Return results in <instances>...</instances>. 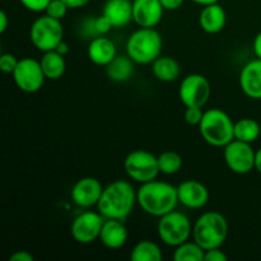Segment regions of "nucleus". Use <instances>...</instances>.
I'll list each match as a JSON object with an SVG mask.
<instances>
[{
	"instance_id": "25",
	"label": "nucleus",
	"mask_w": 261,
	"mask_h": 261,
	"mask_svg": "<svg viewBox=\"0 0 261 261\" xmlns=\"http://www.w3.org/2000/svg\"><path fill=\"white\" fill-rule=\"evenodd\" d=\"M260 133V124L251 117H244L234 122V139L252 144L259 139Z\"/></svg>"
},
{
	"instance_id": "17",
	"label": "nucleus",
	"mask_w": 261,
	"mask_h": 261,
	"mask_svg": "<svg viewBox=\"0 0 261 261\" xmlns=\"http://www.w3.org/2000/svg\"><path fill=\"white\" fill-rule=\"evenodd\" d=\"M87 55L94 65L106 68L117 56V48L111 38L106 36H97L89 41Z\"/></svg>"
},
{
	"instance_id": "19",
	"label": "nucleus",
	"mask_w": 261,
	"mask_h": 261,
	"mask_svg": "<svg viewBox=\"0 0 261 261\" xmlns=\"http://www.w3.org/2000/svg\"><path fill=\"white\" fill-rule=\"evenodd\" d=\"M227 23V13L219 3L205 5L199 13V25L201 30L209 35H217Z\"/></svg>"
},
{
	"instance_id": "4",
	"label": "nucleus",
	"mask_w": 261,
	"mask_h": 261,
	"mask_svg": "<svg viewBox=\"0 0 261 261\" xmlns=\"http://www.w3.org/2000/svg\"><path fill=\"white\" fill-rule=\"evenodd\" d=\"M228 222L219 212H204L193 227V239L204 250L222 247L228 237Z\"/></svg>"
},
{
	"instance_id": "26",
	"label": "nucleus",
	"mask_w": 261,
	"mask_h": 261,
	"mask_svg": "<svg viewBox=\"0 0 261 261\" xmlns=\"http://www.w3.org/2000/svg\"><path fill=\"white\" fill-rule=\"evenodd\" d=\"M205 250L196 241H186L175 247L172 259L175 261H204Z\"/></svg>"
},
{
	"instance_id": "21",
	"label": "nucleus",
	"mask_w": 261,
	"mask_h": 261,
	"mask_svg": "<svg viewBox=\"0 0 261 261\" xmlns=\"http://www.w3.org/2000/svg\"><path fill=\"white\" fill-rule=\"evenodd\" d=\"M152 73L155 78L163 83L177 81L181 74L180 64L172 56H162L152 63Z\"/></svg>"
},
{
	"instance_id": "2",
	"label": "nucleus",
	"mask_w": 261,
	"mask_h": 261,
	"mask_svg": "<svg viewBox=\"0 0 261 261\" xmlns=\"http://www.w3.org/2000/svg\"><path fill=\"white\" fill-rule=\"evenodd\" d=\"M138 205L143 212L152 217L165 216L175 211L178 203L177 186L160 180H152L149 182L140 184L137 190Z\"/></svg>"
},
{
	"instance_id": "31",
	"label": "nucleus",
	"mask_w": 261,
	"mask_h": 261,
	"mask_svg": "<svg viewBox=\"0 0 261 261\" xmlns=\"http://www.w3.org/2000/svg\"><path fill=\"white\" fill-rule=\"evenodd\" d=\"M51 0H19V3L25 9L33 13L45 12Z\"/></svg>"
},
{
	"instance_id": "14",
	"label": "nucleus",
	"mask_w": 261,
	"mask_h": 261,
	"mask_svg": "<svg viewBox=\"0 0 261 261\" xmlns=\"http://www.w3.org/2000/svg\"><path fill=\"white\" fill-rule=\"evenodd\" d=\"M165 13L161 0H133V22L138 27L154 28Z\"/></svg>"
},
{
	"instance_id": "20",
	"label": "nucleus",
	"mask_w": 261,
	"mask_h": 261,
	"mask_svg": "<svg viewBox=\"0 0 261 261\" xmlns=\"http://www.w3.org/2000/svg\"><path fill=\"white\" fill-rule=\"evenodd\" d=\"M102 14L109 18L114 28L126 27L133 22L132 0H106Z\"/></svg>"
},
{
	"instance_id": "24",
	"label": "nucleus",
	"mask_w": 261,
	"mask_h": 261,
	"mask_svg": "<svg viewBox=\"0 0 261 261\" xmlns=\"http://www.w3.org/2000/svg\"><path fill=\"white\" fill-rule=\"evenodd\" d=\"M163 252L155 242L150 240L139 241L130 252V260L133 261H161Z\"/></svg>"
},
{
	"instance_id": "18",
	"label": "nucleus",
	"mask_w": 261,
	"mask_h": 261,
	"mask_svg": "<svg viewBox=\"0 0 261 261\" xmlns=\"http://www.w3.org/2000/svg\"><path fill=\"white\" fill-rule=\"evenodd\" d=\"M127 239H129V232H127L124 221L105 219L98 239L105 247L110 250L121 249L127 242Z\"/></svg>"
},
{
	"instance_id": "9",
	"label": "nucleus",
	"mask_w": 261,
	"mask_h": 261,
	"mask_svg": "<svg viewBox=\"0 0 261 261\" xmlns=\"http://www.w3.org/2000/svg\"><path fill=\"white\" fill-rule=\"evenodd\" d=\"M212 94L208 78L203 74H189L178 87V98L185 107H204Z\"/></svg>"
},
{
	"instance_id": "39",
	"label": "nucleus",
	"mask_w": 261,
	"mask_h": 261,
	"mask_svg": "<svg viewBox=\"0 0 261 261\" xmlns=\"http://www.w3.org/2000/svg\"><path fill=\"white\" fill-rule=\"evenodd\" d=\"M8 24H9V18H8V14L2 10L0 12V33H4L7 31Z\"/></svg>"
},
{
	"instance_id": "36",
	"label": "nucleus",
	"mask_w": 261,
	"mask_h": 261,
	"mask_svg": "<svg viewBox=\"0 0 261 261\" xmlns=\"http://www.w3.org/2000/svg\"><path fill=\"white\" fill-rule=\"evenodd\" d=\"M165 10H177L184 5L185 0H161Z\"/></svg>"
},
{
	"instance_id": "29",
	"label": "nucleus",
	"mask_w": 261,
	"mask_h": 261,
	"mask_svg": "<svg viewBox=\"0 0 261 261\" xmlns=\"http://www.w3.org/2000/svg\"><path fill=\"white\" fill-rule=\"evenodd\" d=\"M18 59L13 54L4 53L0 55V70L5 74H13L18 65Z\"/></svg>"
},
{
	"instance_id": "12",
	"label": "nucleus",
	"mask_w": 261,
	"mask_h": 261,
	"mask_svg": "<svg viewBox=\"0 0 261 261\" xmlns=\"http://www.w3.org/2000/svg\"><path fill=\"white\" fill-rule=\"evenodd\" d=\"M105 218L98 211L82 212L73 219L70 226V233L74 241L81 245L93 244L99 239Z\"/></svg>"
},
{
	"instance_id": "28",
	"label": "nucleus",
	"mask_w": 261,
	"mask_h": 261,
	"mask_svg": "<svg viewBox=\"0 0 261 261\" xmlns=\"http://www.w3.org/2000/svg\"><path fill=\"white\" fill-rule=\"evenodd\" d=\"M69 7L65 4L64 0H51L48 3L47 8L45 10V14L55 18V19L61 20L66 14H68Z\"/></svg>"
},
{
	"instance_id": "32",
	"label": "nucleus",
	"mask_w": 261,
	"mask_h": 261,
	"mask_svg": "<svg viewBox=\"0 0 261 261\" xmlns=\"http://www.w3.org/2000/svg\"><path fill=\"white\" fill-rule=\"evenodd\" d=\"M94 27H96V31L97 33H98V36H106L107 33L114 28V25H112V23L110 22L109 18L105 17V15L102 14L99 15V17L94 18Z\"/></svg>"
},
{
	"instance_id": "1",
	"label": "nucleus",
	"mask_w": 261,
	"mask_h": 261,
	"mask_svg": "<svg viewBox=\"0 0 261 261\" xmlns=\"http://www.w3.org/2000/svg\"><path fill=\"white\" fill-rule=\"evenodd\" d=\"M138 204L137 190L127 180H115L105 186L97 211L105 219L126 221Z\"/></svg>"
},
{
	"instance_id": "16",
	"label": "nucleus",
	"mask_w": 261,
	"mask_h": 261,
	"mask_svg": "<svg viewBox=\"0 0 261 261\" xmlns=\"http://www.w3.org/2000/svg\"><path fill=\"white\" fill-rule=\"evenodd\" d=\"M239 84L245 96L251 99H261V59L255 58L242 66Z\"/></svg>"
},
{
	"instance_id": "42",
	"label": "nucleus",
	"mask_w": 261,
	"mask_h": 261,
	"mask_svg": "<svg viewBox=\"0 0 261 261\" xmlns=\"http://www.w3.org/2000/svg\"><path fill=\"white\" fill-rule=\"evenodd\" d=\"M190 2H193L194 4L200 5V7H205V5L214 4V3H219V0H190Z\"/></svg>"
},
{
	"instance_id": "34",
	"label": "nucleus",
	"mask_w": 261,
	"mask_h": 261,
	"mask_svg": "<svg viewBox=\"0 0 261 261\" xmlns=\"http://www.w3.org/2000/svg\"><path fill=\"white\" fill-rule=\"evenodd\" d=\"M228 257L222 251L221 247H216V249L206 250L205 256H204V261H227Z\"/></svg>"
},
{
	"instance_id": "37",
	"label": "nucleus",
	"mask_w": 261,
	"mask_h": 261,
	"mask_svg": "<svg viewBox=\"0 0 261 261\" xmlns=\"http://www.w3.org/2000/svg\"><path fill=\"white\" fill-rule=\"evenodd\" d=\"M69 9H81L91 3V0H64Z\"/></svg>"
},
{
	"instance_id": "8",
	"label": "nucleus",
	"mask_w": 261,
	"mask_h": 261,
	"mask_svg": "<svg viewBox=\"0 0 261 261\" xmlns=\"http://www.w3.org/2000/svg\"><path fill=\"white\" fill-rule=\"evenodd\" d=\"M124 170L127 177L138 184H145L155 180L161 173L158 157L145 149L130 152L124 161Z\"/></svg>"
},
{
	"instance_id": "3",
	"label": "nucleus",
	"mask_w": 261,
	"mask_h": 261,
	"mask_svg": "<svg viewBox=\"0 0 261 261\" xmlns=\"http://www.w3.org/2000/svg\"><path fill=\"white\" fill-rule=\"evenodd\" d=\"M162 48L163 38L155 27H139L129 36L125 45L126 55L138 65H152L161 56Z\"/></svg>"
},
{
	"instance_id": "10",
	"label": "nucleus",
	"mask_w": 261,
	"mask_h": 261,
	"mask_svg": "<svg viewBox=\"0 0 261 261\" xmlns=\"http://www.w3.org/2000/svg\"><path fill=\"white\" fill-rule=\"evenodd\" d=\"M12 75L15 86L24 93H36L42 88L46 81L40 60L33 58L20 59Z\"/></svg>"
},
{
	"instance_id": "13",
	"label": "nucleus",
	"mask_w": 261,
	"mask_h": 261,
	"mask_svg": "<svg viewBox=\"0 0 261 261\" xmlns=\"http://www.w3.org/2000/svg\"><path fill=\"white\" fill-rule=\"evenodd\" d=\"M105 186L101 181L92 176L82 177L73 185L70 191L71 200L79 208L89 209L92 206H97Z\"/></svg>"
},
{
	"instance_id": "38",
	"label": "nucleus",
	"mask_w": 261,
	"mask_h": 261,
	"mask_svg": "<svg viewBox=\"0 0 261 261\" xmlns=\"http://www.w3.org/2000/svg\"><path fill=\"white\" fill-rule=\"evenodd\" d=\"M252 50H254L255 56L261 59V31L255 36L254 42H252Z\"/></svg>"
},
{
	"instance_id": "7",
	"label": "nucleus",
	"mask_w": 261,
	"mask_h": 261,
	"mask_svg": "<svg viewBox=\"0 0 261 261\" xmlns=\"http://www.w3.org/2000/svg\"><path fill=\"white\" fill-rule=\"evenodd\" d=\"M31 43L41 53L55 50L64 41V27L61 20L47 14L36 18L30 28Z\"/></svg>"
},
{
	"instance_id": "41",
	"label": "nucleus",
	"mask_w": 261,
	"mask_h": 261,
	"mask_svg": "<svg viewBox=\"0 0 261 261\" xmlns=\"http://www.w3.org/2000/svg\"><path fill=\"white\" fill-rule=\"evenodd\" d=\"M255 170L261 175V148L256 150V154H255Z\"/></svg>"
},
{
	"instance_id": "33",
	"label": "nucleus",
	"mask_w": 261,
	"mask_h": 261,
	"mask_svg": "<svg viewBox=\"0 0 261 261\" xmlns=\"http://www.w3.org/2000/svg\"><path fill=\"white\" fill-rule=\"evenodd\" d=\"M82 33L91 40L98 36L96 27H94V18H88V19H84L82 22Z\"/></svg>"
},
{
	"instance_id": "5",
	"label": "nucleus",
	"mask_w": 261,
	"mask_h": 261,
	"mask_svg": "<svg viewBox=\"0 0 261 261\" xmlns=\"http://www.w3.org/2000/svg\"><path fill=\"white\" fill-rule=\"evenodd\" d=\"M199 133L204 142L216 148H224L234 139V122L226 111L209 109L204 111L199 124Z\"/></svg>"
},
{
	"instance_id": "23",
	"label": "nucleus",
	"mask_w": 261,
	"mask_h": 261,
	"mask_svg": "<svg viewBox=\"0 0 261 261\" xmlns=\"http://www.w3.org/2000/svg\"><path fill=\"white\" fill-rule=\"evenodd\" d=\"M42 70L45 73L46 79L50 81H58L65 74L66 61L65 56L59 54L56 50L46 51L43 53L42 58L40 60Z\"/></svg>"
},
{
	"instance_id": "15",
	"label": "nucleus",
	"mask_w": 261,
	"mask_h": 261,
	"mask_svg": "<svg viewBox=\"0 0 261 261\" xmlns=\"http://www.w3.org/2000/svg\"><path fill=\"white\" fill-rule=\"evenodd\" d=\"M178 203L188 209H201L208 204V188L198 180H185L177 186Z\"/></svg>"
},
{
	"instance_id": "6",
	"label": "nucleus",
	"mask_w": 261,
	"mask_h": 261,
	"mask_svg": "<svg viewBox=\"0 0 261 261\" xmlns=\"http://www.w3.org/2000/svg\"><path fill=\"white\" fill-rule=\"evenodd\" d=\"M193 223L185 213L172 211L158 218L157 233L168 247H177L193 236Z\"/></svg>"
},
{
	"instance_id": "35",
	"label": "nucleus",
	"mask_w": 261,
	"mask_h": 261,
	"mask_svg": "<svg viewBox=\"0 0 261 261\" xmlns=\"http://www.w3.org/2000/svg\"><path fill=\"white\" fill-rule=\"evenodd\" d=\"M35 257L31 252L25 251V250H20V251H15L12 256L9 257V261H33Z\"/></svg>"
},
{
	"instance_id": "40",
	"label": "nucleus",
	"mask_w": 261,
	"mask_h": 261,
	"mask_svg": "<svg viewBox=\"0 0 261 261\" xmlns=\"http://www.w3.org/2000/svg\"><path fill=\"white\" fill-rule=\"evenodd\" d=\"M55 50L58 51L59 54H61V55L65 56V55H68V54H69V45L65 42V41H61V42L59 43L58 47H56Z\"/></svg>"
},
{
	"instance_id": "30",
	"label": "nucleus",
	"mask_w": 261,
	"mask_h": 261,
	"mask_svg": "<svg viewBox=\"0 0 261 261\" xmlns=\"http://www.w3.org/2000/svg\"><path fill=\"white\" fill-rule=\"evenodd\" d=\"M203 107H186L184 117H185V121L189 125H191V126H199L201 119H203Z\"/></svg>"
},
{
	"instance_id": "27",
	"label": "nucleus",
	"mask_w": 261,
	"mask_h": 261,
	"mask_svg": "<svg viewBox=\"0 0 261 261\" xmlns=\"http://www.w3.org/2000/svg\"><path fill=\"white\" fill-rule=\"evenodd\" d=\"M158 165H160L161 173L171 176L180 172L184 161L178 153L173 152V150H166L158 155Z\"/></svg>"
},
{
	"instance_id": "22",
	"label": "nucleus",
	"mask_w": 261,
	"mask_h": 261,
	"mask_svg": "<svg viewBox=\"0 0 261 261\" xmlns=\"http://www.w3.org/2000/svg\"><path fill=\"white\" fill-rule=\"evenodd\" d=\"M135 71V63L127 55H117L106 66V75L110 81L124 83L129 81Z\"/></svg>"
},
{
	"instance_id": "11",
	"label": "nucleus",
	"mask_w": 261,
	"mask_h": 261,
	"mask_svg": "<svg viewBox=\"0 0 261 261\" xmlns=\"http://www.w3.org/2000/svg\"><path fill=\"white\" fill-rule=\"evenodd\" d=\"M256 152L250 143L233 139L223 148V158L227 167L237 175H246L255 170Z\"/></svg>"
}]
</instances>
